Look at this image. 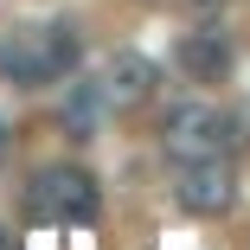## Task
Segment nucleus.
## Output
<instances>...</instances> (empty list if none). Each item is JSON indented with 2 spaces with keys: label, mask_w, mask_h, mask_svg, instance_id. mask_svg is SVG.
Returning <instances> with one entry per match:
<instances>
[{
  "label": "nucleus",
  "mask_w": 250,
  "mask_h": 250,
  "mask_svg": "<svg viewBox=\"0 0 250 250\" xmlns=\"http://www.w3.org/2000/svg\"><path fill=\"white\" fill-rule=\"evenodd\" d=\"M77 71V39L71 26H13L0 39V77L39 90V83H64Z\"/></svg>",
  "instance_id": "f257e3e1"
},
{
  "label": "nucleus",
  "mask_w": 250,
  "mask_h": 250,
  "mask_svg": "<svg viewBox=\"0 0 250 250\" xmlns=\"http://www.w3.org/2000/svg\"><path fill=\"white\" fill-rule=\"evenodd\" d=\"M192 7H218V0H192Z\"/></svg>",
  "instance_id": "1a4fd4ad"
},
{
  "label": "nucleus",
  "mask_w": 250,
  "mask_h": 250,
  "mask_svg": "<svg viewBox=\"0 0 250 250\" xmlns=\"http://www.w3.org/2000/svg\"><path fill=\"white\" fill-rule=\"evenodd\" d=\"M173 199H180V212H192V218H225V212L237 206V167H231L225 154L180 161V186H173Z\"/></svg>",
  "instance_id": "20e7f679"
},
{
  "label": "nucleus",
  "mask_w": 250,
  "mask_h": 250,
  "mask_svg": "<svg viewBox=\"0 0 250 250\" xmlns=\"http://www.w3.org/2000/svg\"><path fill=\"white\" fill-rule=\"evenodd\" d=\"M0 250H7V231H0Z\"/></svg>",
  "instance_id": "9d476101"
},
{
  "label": "nucleus",
  "mask_w": 250,
  "mask_h": 250,
  "mask_svg": "<svg viewBox=\"0 0 250 250\" xmlns=\"http://www.w3.org/2000/svg\"><path fill=\"white\" fill-rule=\"evenodd\" d=\"M154 83H161V71H154V58H141V52H116L103 71H96V90H103L109 109H141L147 96H154Z\"/></svg>",
  "instance_id": "39448f33"
},
{
  "label": "nucleus",
  "mask_w": 250,
  "mask_h": 250,
  "mask_svg": "<svg viewBox=\"0 0 250 250\" xmlns=\"http://www.w3.org/2000/svg\"><path fill=\"white\" fill-rule=\"evenodd\" d=\"M103 116H109L103 90H96V83H77V90H71V103H64V135H71V141H90Z\"/></svg>",
  "instance_id": "0eeeda50"
},
{
  "label": "nucleus",
  "mask_w": 250,
  "mask_h": 250,
  "mask_svg": "<svg viewBox=\"0 0 250 250\" xmlns=\"http://www.w3.org/2000/svg\"><path fill=\"white\" fill-rule=\"evenodd\" d=\"M0 154H7V122H0Z\"/></svg>",
  "instance_id": "6e6552de"
},
{
  "label": "nucleus",
  "mask_w": 250,
  "mask_h": 250,
  "mask_svg": "<svg viewBox=\"0 0 250 250\" xmlns=\"http://www.w3.org/2000/svg\"><path fill=\"white\" fill-rule=\"evenodd\" d=\"M26 212L39 225H90L96 212H103V192H96L90 167L77 161H52V167H39L32 186H26Z\"/></svg>",
  "instance_id": "f03ea898"
},
{
  "label": "nucleus",
  "mask_w": 250,
  "mask_h": 250,
  "mask_svg": "<svg viewBox=\"0 0 250 250\" xmlns=\"http://www.w3.org/2000/svg\"><path fill=\"white\" fill-rule=\"evenodd\" d=\"M231 147V116L212 109V103H173L161 116V154L180 167V161H206V154H225Z\"/></svg>",
  "instance_id": "7ed1b4c3"
},
{
  "label": "nucleus",
  "mask_w": 250,
  "mask_h": 250,
  "mask_svg": "<svg viewBox=\"0 0 250 250\" xmlns=\"http://www.w3.org/2000/svg\"><path fill=\"white\" fill-rule=\"evenodd\" d=\"M173 64H180L192 83H225V77H231V45H225L218 32H186V39L173 45Z\"/></svg>",
  "instance_id": "423d86ee"
}]
</instances>
